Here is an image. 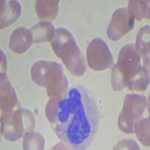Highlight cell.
<instances>
[{"label":"cell","instance_id":"cell-1","mask_svg":"<svg viewBox=\"0 0 150 150\" xmlns=\"http://www.w3.org/2000/svg\"><path fill=\"white\" fill-rule=\"evenodd\" d=\"M45 111L62 142L77 150L90 146L98 131L99 110L87 88L74 86L62 96L50 98Z\"/></svg>","mask_w":150,"mask_h":150},{"label":"cell","instance_id":"cell-2","mask_svg":"<svg viewBox=\"0 0 150 150\" xmlns=\"http://www.w3.org/2000/svg\"><path fill=\"white\" fill-rule=\"evenodd\" d=\"M111 84L116 92L128 88L131 92H143L149 84L148 68L141 64V57L134 45L123 47L118 56L117 63L111 71Z\"/></svg>","mask_w":150,"mask_h":150},{"label":"cell","instance_id":"cell-3","mask_svg":"<svg viewBox=\"0 0 150 150\" xmlns=\"http://www.w3.org/2000/svg\"><path fill=\"white\" fill-rule=\"evenodd\" d=\"M50 43L54 53L74 76L84 74L86 70L85 58L71 32L59 28Z\"/></svg>","mask_w":150,"mask_h":150},{"label":"cell","instance_id":"cell-4","mask_svg":"<svg viewBox=\"0 0 150 150\" xmlns=\"http://www.w3.org/2000/svg\"><path fill=\"white\" fill-rule=\"evenodd\" d=\"M32 79L37 85L45 87L49 98L59 97L68 89V81L61 64L40 60L31 69Z\"/></svg>","mask_w":150,"mask_h":150},{"label":"cell","instance_id":"cell-5","mask_svg":"<svg viewBox=\"0 0 150 150\" xmlns=\"http://www.w3.org/2000/svg\"><path fill=\"white\" fill-rule=\"evenodd\" d=\"M2 134L6 140L15 142L35 128V118L29 109L20 108L3 112L1 117Z\"/></svg>","mask_w":150,"mask_h":150},{"label":"cell","instance_id":"cell-6","mask_svg":"<svg viewBox=\"0 0 150 150\" xmlns=\"http://www.w3.org/2000/svg\"><path fill=\"white\" fill-rule=\"evenodd\" d=\"M147 105L148 103L146 96L140 94L127 95L118 120L119 128L125 134L134 133L135 122L141 118Z\"/></svg>","mask_w":150,"mask_h":150},{"label":"cell","instance_id":"cell-7","mask_svg":"<svg viewBox=\"0 0 150 150\" xmlns=\"http://www.w3.org/2000/svg\"><path fill=\"white\" fill-rule=\"evenodd\" d=\"M88 65L95 71H104L114 65L112 53L107 43L101 38H96L87 46Z\"/></svg>","mask_w":150,"mask_h":150},{"label":"cell","instance_id":"cell-8","mask_svg":"<svg viewBox=\"0 0 150 150\" xmlns=\"http://www.w3.org/2000/svg\"><path fill=\"white\" fill-rule=\"evenodd\" d=\"M134 19L125 8L117 9L108 27V36L112 41H118L134 28Z\"/></svg>","mask_w":150,"mask_h":150},{"label":"cell","instance_id":"cell-9","mask_svg":"<svg viewBox=\"0 0 150 150\" xmlns=\"http://www.w3.org/2000/svg\"><path fill=\"white\" fill-rule=\"evenodd\" d=\"M1 110L3 112L14 110L19 106L15 90L5 73H1Z\"/></svg>","mask_w":150,"mask_h":150},{"label":"cell","instance_id":"cell-10","mask_svg":"<svg viewBox=\"0 0 150 150\" xmlns=\"http://www.w3.org/2000/svg\"><path fill=\"white\" fill-rule=\"evenodd\" d=\"M33 34L30 29L19 27L13 31L10 40L9 48L15 53H23L33 45Z\"/></svg>","mask_w":150,"mask_h":150},{"label":"cell","instance_id":"cell-11","mask_svg":"<svg viewBox=\"0 0 150 150\" xmlns=\"http://www.w3.org/2000/svg\"><path fill=\"white\" fill-rule=\"evenodd\" d=\"M21 11L22 8L17 1H1V29L14 23L20 17Z\"/></svg>","mask_w":150,"mask_h":150},{"label":"cell","instance_id":"cell-12","mask_svg":"<svg viewBox=\"0 0 150 150\" xmlns=\"http://www.w3.org/2000/svg\"><path fill=\"white\" fill-rule=\"evenodd\" d=\"M149 26H145L139 30L134 45L137 52L143 60V65L149 69Z\"/></svg>","mask_w":150,"mask_h":150},{"label":"cell","instance_id":"cell-13","mask_svg":"<svg viewBox=\"0 0 150 150\" xmlns=\"http://www.w3.org/2000/svg\"><path fill=\"white\" fill-rule=\"evenodd\" d=\"M59 0H38L35 2V11L38 18L41 21H53L59 11Z\"/></svg>","mask_w":150,"mask_h":150},{"label":"cell","instance_id":"cell-14","mask_svg":"<svg viewBox=\"0 0 150 150\" xmlns=\"http://www.w3.org/2000/svg\"><path fill=\"white\" fill-rule=\"evenodd\" d=\"M54 26L48 21H41L31 28L33 43H45L51 41L56 33Z\"/></svg>","mask_w":150,"mask_h":150},{"label":"cell","instance_id":"cell-15","mask_svg":"<svg viewBox=\"0 0 150 150\" xmlns=\"http://www.w3.org/2000/svg\"><path fill=\"white\" fill-rule=\"evenodd\" d=\"M128 11L134 20L140 21L149 19V1L131 0L128 2Z\"/></svg>","mask_w":150,"mask_h":150},{"label":"cell","instance_id":"cell-16","mask_svg":"<svg viewBox=\"0 0 150 150\" xmlns=\"http://www.w3.org/2000/svg\"><path fill=\"white\" fill-rule=\"evenodd\" d=\"M134 131L142 144L145 146H149V116L140 118L137 120Z\"/></svg>","mask_w":150,"mask_h":150},{"label":"cell","instance_id":"cell-17","mask_svg":"<svg viewBox=\"0 0 150 150\" xmlns=\"http://www.w3.org/2000/svg\"><path fill=\"white\" fill-rule=\"evenodd\" d=\"M45 140L40 133L29 131L24 135L23 149L42 150L45 149Z\"/></svg>","mask_w":150,"mask_h":150},{"label":"cell","instance_id":"cell-18","mask_svg":"<svg viewBox=\"0 0 150 150\" xmlns=\"http://www.w3.org/2000/svg\"><path fill=\"white\" fill-rule=\"evenodd\" d=\"M114 149H140L137 143L133 140H122L114 147Z\"/></svg>","mask_w":150,"mask_h":150},{"label":"cell","instance_id":"cell-19","mask_svg":"<svg viewBox=\"0 0 150 150\" xmlns=\"http://www.w3.org/2000/svg\"><path fill=\"white\" fill-rule=\"evenodd\" d=\"M1 68H2V73H5L6 68H7V63H6V58L5 55L2 50H1Z\"/></svg>","mask_w":150,"mask_h":150}]
</instances>
